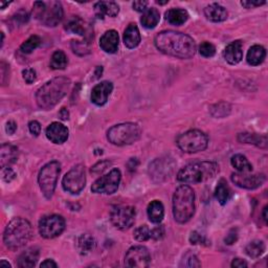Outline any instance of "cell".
<instances>
[{
    "instance_id": "obj_1",
    "label": "cell",
    "mask_w": 268,
    "mask_h": 268,
    "mask_svg": "<svg viewBox=\"0 0 268 268\" xmlns=\"http://www.w3.org/2000/svg\"><path fill=\"white\" fill-rule=\"evenodd\" d=\"M154 43L157 49L175 58L190 59L196 53V43L193 38L179 32H160L156 35Z\"/></svg>"
},
{
    "instance_id": "obj_2",
    "label": "cell",
    "mask_w": 268,
    "mask_h": 268,
    "mask_svg": "<svg viewBox=\"0 0 268 268\" xmlns=\"http://www.w3.org/2000/svg\"><path fill=\"white\" fill-rule=\"evenodd\" d=\"M70 87V80L58 77L46 82L36 93V101L43 110H50L66 95Z\"/></svg>"
},
{
    "instance_id": "obj_3",
    "label": "cell",
    "mask_w": 268,
    "mask_h": 268,
    "mask_svg": "<svg viewBox=\"0 0 268 268\" xmlns=\"http://www.w3.org/2000/svg\"><path fill=\"white\" fill-rule=\"evenodd\" d=\"M33 237L31 223L23 218H14L8 222L3 234V242L11 251H18L28 244Z\"/></svg>"
},
{
    "instance_id": "obj_4",
    "label": "cell",
    "mask_w": 268,
    "mask_h": 268,
    "mask_svg": "<svg viewBox=\"0 0 268 268\" xmlns=\"http://www.w3.org/2000/svg\"><path fill=\"white\" fill-rule=\"evenodd\" d=\"M219 172V165L214 162H195L182 168L177 174V180L185 184L207 181Z\"/></svg>"
},
{
    "instance_id": "obj_5",
    "label": "cell",
    "mask_w": 268,
    "mask_h": 268,
    "mask_svg": "<svg viewBox=\"0 0 268 268\" xmlns=\"http://www.w3.org/2000/svg\"><path fill=\"white\" fill-rule=\"evenodd\" d=\"M195 213V193L191 186L182 184L173 195V216L178 223L190 221Z\"/></svg>"
},
{
    "instance_id": "obj_6",
    "label": "cell",
    "mask_w": 268,
    "mask_h": 268,
    "mask_svg": "<svg viewBox=\"0 0 268 268\" xmlns=\"http://www.w3.org/2000/svg\"><path fill=\"white\" fill-rule=\"evenodd\" d=\"M33 14L42 24L53 28L63 18V7L60 1H36L33 6Z\"/></svg>"
},
{
    "instance_id": "obj_7",
    "label": "cell",
    "mask_w": 268,
    "mask_h": 268,
    "mask_svg": "<svg viewBox=\"0 0 268 268\" xmlns=\"http://www.w3.org/2000/svg\"><path fill=\"white\" fill-rule=\"evenodd\" d=\"M141 130L137 124L124 123L115 125L107 131V138L115 146H127L139 139Z\"/></svg>"
},
{
    "instance_id": "obj_8",
    "label": "cell",
    "mask_w": 268,
    "mask_h": 268,
    "mask_svg": "<svg viewBox=\"0 0 268 268\" xmlns=\"http://www.w3.org/2000/svg\"><path fill=\"white\" fill-rule=\"evenodd\" d=\"M176 144L185 153H197L208 148L209 137L200 130H190L178 136Z\"/></svg>"
},
{
    "instance_id": "obj_9",
    "label": "cell",
    "mask_w": 268,
    "mask_h": 268,
    "mask_svg": "<svg viewBox=\"0 0 268 268\" xmlns=\"http://www.w3.org/2000/svg\"><path fill=\"white\" fill-rule=\"evenodd\" d=\"M60 172L61 165L57 160H52L41 169L38 176V182L40 190L45 196V198L50 199L55 193Z\"/></svg>"
},
{
    "instance_id": "obj_10",
    "label": "cell",
    "mask_w": 268,
    "mask_h": 268,
    "mask_svg": "<svg viewBox=\"0 0 268 268\" xmlns=\"http://www.w3.org/2000/svg\"><path fill=\"white\" fill-rule=\"evenodd\" d=\"M86 184V173L83 165H77L66 173L62 179V186L70 194H79Z\"/></svg>"
},
{
    "instance_id": "obj_11",
    "label": "cell",
    "mask_w": 268,
    "mask_h": 268,
    "mask_svg": "<svg viewBox=\"0 0 268 268\" xmlns=\"http://www.w3.org/2000/svg\"><path fill=\"white\" fill-rule=\"evenodd\" d=\"M122 174L119 169H113L111 171L99 179L95 180L91 186V191L95 194L111 195L119 189Z\"/></svg>"
},
{
    "instance_id": "obj_12",
    "label": "cell",
    "mask_w": 268,
    "mask_h": 268,
    "mask_svg": "<svg viewBox=\"0 0 268 268\" xmlns=\"http://www.w3.org/2000/svg\"><path fill=\"white\" fill-rule=\"evenodd\" d=\"M65 229V220L59 215L44 216L39 221V233L45 239H53L60 236Z\"/></svg>"
},
{
    "instance_id": "obj_13",
    "label": "cell",
    "mask_w": 268,
    "mask_h": 268,
    "mask_svg": "<svg viewBox=\"0 0 268 268\" xmlns=\"http://www.w3.org/2000/svg\"><path fill=\"white\" fill-rule=\"evenodd\" d=\"M136 211L130 205L115 207L110 213V220L112 224L122 230L130 228L135 221Z\"/></svg>"
},
{
    "instance_id": "obj_14",
    "label": "cell",
    "mask_w": 268,
    "mask_h": 268,
    "mask_svg": "<svg viewBox=\"0 0 268 268\" xmlns=\"http://www.w3.org/2000/svg\"><path fill=\"white\" fill-rule=\"evenodd\" d=\"M175 167L172 158L163 157L157 158L149 166L150 177L155 182H162L171 176Z\"/></svg>"
},
{
    "instance_id": "obj_15",
    "label": "cell",
    "mask_w": 268,
    "mask_h": 268,
    "mask_svg": "<svg viewBox=\"0 0 268 268\" xmlns=\"http://www.w3.org/2000/svg\"><path fill=\"white\" fill-rule=\"evenodd\" d=\"M151 262V256L145 246L137 245L131 247L125 257V265L127 267L144 268L148 267Z\"/></svg>"
},
{
    "instance_id": "obj_16",
    "label": "cell",
    "mask_w": 268,
    "mask_h": 268,
    "mask_svg": "<svg viewBox=\"0 0 268 268\" xmlns=\"http://www.w3.org/2000/svg\"><path fill=\"white\" fill-rule=\"evenodd\" d=\"M249 173H234L231 175V181L236 185L242 187L246 190H255L260 187L266 180V177L264 174H251Z\"/></svg>"
},
{
    "instance_id": "obj_17",
    "label": "cell",
    "mask_w": 268,
    "mask_h": 268,
    "mask_svg": "<svg viewBox=\"0 0 268 268\" xmlns=\"http://www.w3.org/2000/svg\"><path fill=\"white\" fill-rule=\"evenodd\" d=\"M45 134H46V137L51 142H53V144L61 145L68 139L69 131H68L67 127L64 126L63 124L58 123V122H53L46 128Z\"/></svg>"
},
{
    "instance_id": "obj_18",
    "label": "cell",
    "mask_w": 268,
    "mask_h": 268,
    "mask_svg": "<svg viewBox=\"0 0 268 268\" xmlns=\"http://www.w3.org/2000/svg\"><path fill=\"white\" fill-rule=\"evenodd\" d=\"M113 90V84L109 81H103L96 84L91 90V102L96 106H103L108 101Z\"/></svg>"
},
{
    "instance_id": "obj_19",
    "label": "cell",
    "mask_w": 268,
    "mask_h": 268,
    "mask_svg": "<svg viewBox=\"0 0 268 268\" xmlns=\"http://www.w3.org/2000/svg\"><path fill=\"white\" fill-rule=\"evenodd\" d=\"M119 34L117 31H107L100 39V46L107 53H114L119 49Z\"/></svg>"
},
{
    "instance_id": "obj_20",
    "label": "cell",
    "mask_w": 268,
    "mask_h": 268,
    "mask_svg": "<svg viewBox=\"0 0 268 268\" xmlns=\"http://www.w3.org/2000/svg\"><path fill=\"white\" fill-rule=\"evenodd\" d=\"M224 58L229 64L235 65L243 58V44L237 40L229 43L224 49Z\"/></svg>"
},
{
    "instance_id": "obj_21",
    "label": "cell",
    "mask_w": 268,
    "mask_h": 268,
    "mask_svg": "<svg viewBox=\"0 0 268 268\" xmlns=\"http://www.w3.org/2000/svg\"><path fill=\"white\" fill-rule=\"evenodd\" d=\"M39 249L37 247H31L24 251L18 257V266L20 268H32L37 264L39 260Z\"/></svg>"
},
{
    "instance_id": "obj_22",
    "label": "cell",
    "mask_w": 268,
    "mask_h": 268,
    "mask_svg": "<svg viewBox=\"0 0 268 268\" xmlns=\"http://www.w3.org/2000/svg\"><path fill=\"white\" fill-rule=\"evenodd\" d=\"M18 158V149L11 144H4L0 149V165L1 169L15 164Z\"/></svg>"
},
{
    "instance_id": "obj_23",
    "label": "cell",
    "mask_w": 268,
    "mask_h": 268,
    "mask_svg": "<svg viewBox=\"0 0 268 268\" xmlns=\"http://www.w3.org/2000/svg\"><path fill=\"white\" fill-rule=\"evenodd\" d=\"M204 15L213 22H222L226 20L227 11L224 6L218 3H212L204 8Z\"/></svg>"
},
{
    "instance_id": "obj_24",
    "label": "cell",
    "mask_w": 268,
    "mask_h": 268,
    "mask_svg": "<svg viewBox=\"0 0 268 268\" xmlns=\"http://www.w3.org/2000/svg\"><path fill=\"white\" fill-rule=\"evenodd\" d=\"M76 246L80 254H81L82 256H87L94 251L96 242H95V239L92 236L88 234H82L77 238Z\"/></svg>"
},
{
    "instance_id": "obj_25",
    "label": "cell",
    "mask_w": 268,
    "mask_h": 268,
    "mask_svg": "<svg viewBox=\"0 0 268 268\" xmlns=\"http://www.w3.org/2000/svg\"><path fill=\"white\" fill-rule=\"evenodd\" d=\"M94 12L99 18H104V16L115 17L120 12V7L113 1H99L94 4Z\"/></svg>"
},
{
    "instance_id": "obj_26",
    "label": "cell",
    "mask_w": 268,
    "mask_h": 268,
    "mask_svg": "<svg viewBox=\"0 0 268 268\" xmlns=\"http://www.w3.org/2000/svg\"><path fill=\"white\" fill-rule=\"evenodd\" d=\"M139 30L135 23H130L124 33V43L128 48H135L140 43Z\"/></svg>"
},
{
    "instance_id": "obj_27",
    "label": "cell",
    "mask_w": 268,
    "mask_h": 268,
    "mask_svg": "<svg viewBox=\"0 0 268 268\" xmlns=\"http://www.w3.org/2000/svg\"><path fill=\"white\" fill-rule=\"evenodd\" d=\"M147 214L149 220L152 223H155V224H158L163 221L164 216H165V208L163 203L158 201V200H154L152 201L147 209Z\"/></svg>"
},
{
    "instance_id": "obj_28",
    "label": "cell",
    "mask_w": 268,
    "mask_h": 268,
    "mask_svg": "<svg viewBox=\"0 0 268 268\" xmlns=\"http://www.w3.org/2000/svg\"><path fill=\"white\" fill-rule=\"evenodd\" d=\"M166 19L170 24L179 26L187 21L189 14L183 8H171L166 13Z\"/></svg>"
},
{
    "instance_id": "obj_29",
    "label": "cell",
    "mask_w": 268,
    "mask_h": 268,
    "mask_svg": "<svg viewBox=\"0 0 268 268\" xmlns=\"http://www.w3.org/2000/svg\"><path fill=\"white\" fill-rule=\"evenodd\" d=\"M266 57V50L263 46L261 45H254L251 48H249L247 52V63L249 65L257 66L263 63V61Z\"/></svg>"
},
{
    "instance_id": "obj_30",
    "label": "cell",
    "mask_w": 268,
    "mask_h": 268,
    "mask_svg": "<svg viewBox=\"0 0 268 268\" xmlns=\"http://www.w3.org/2000/svg\"><path fill=\"white\" fill-rule=\"evenodd\" d=\"M160 20V14L157 8L151 7L148 8L146 12L142 14V17L140 18V22L142 26L146 29H154L158 24Z\"/></svg>"
},
{
    "instance_id": "obj_31",
    "label": "cell",
    "mask_w": 268,
    "mask_h": 268,
    "mask_svg": "<svg viewBox=\"0 0 268 268\" xmlns=\"http://www.w3.org/2000/svg\"><path fill=\"white\" fill-rule=\"evenodd\" d=\"M238 140L241 142H246V144H253L261 148H265L267 146L266 135H259V134L255 133H240Z\"/></svg>"
},
{
    "instance_id": "obj_32",
    "label": "cell",
    "mask_w": 268,
    "mask_h": 268,
    "mask_svg": "<svg viewBox=\"0 0 268 268\" xmlns=\"http://www.w3.org/2000/svg\"><path fill=\"white\" fill-rule=\"evenodd\" d=\"M65 29H66V31H68L70 33L83 36V37L86 35V32H87L85 22L78 16H74V17L70 18V19L66 22Z\"/></svg>"
},
{
    "instance_id": "obj_33",
    "label": "cell",
    "mask_w": 268,
    "mask_h": 268,
    "mask_svg": "<svg viewBox=\"0 0 268 268\" xmlns=\"http://www.w3.org/2000/svg\"><path fill=\"white\" fill-rule=\"evenodd\" d=\"M230 164L240 173H249L253 171V166L242 154H236L230 159Z\"/></svg>"
},
{
    "instance_id": "obj_34",
    "label": "cell",
    "mask_w": 268,
    "mask_h": 268,
    "mask_svg": "<svg viewBox=\"0 0 268 268\" xmlns=\"http://www.w3.org/2000/svg\"><path fill=\"white\" fill-rule=\"evenodd\" d=\"M215 197L221 205L226 204V202L228 201L230 197V189L224 179L219 180L215 190Z\"/></svg>"
},
{
    "instance_id": "obj_35",
    "label": "cell",
    "mask_w": 268,
    "mask_h": 268,
    "mask_svg": "<svg viewBox=\"0 0 268 268\" xmlns=\"http://www.w3.org/2000/svg\"><path fill=\"white\" fill-rule=\"evenodd\" d=\"M245 252L247 256L251 258H259L265 252V244L263 241L260 240L252 241V242L248 243V245L245 247Z\"/></svg>"
},
{
    "instance_id": "obj_36",
    "label": "cell",
    "mask_w": 268,
    "mask_h": 268,
    "mask_svg": "<svg viewBox=\"0 0 268 268\" xmlns=\"http://www.w3.org/2000/svg\"><path fill=\"white\" fill-rule=\"evenodd\" d=\"M67 57L64 51L57 50L52 53L50 59V67L52 69H64L67 66Z\"/></svg>"
},
{
    "instance_id": "obj_37",
    "label": "cell",
    "mask_w": 268,
    "mask_h": 268,
    "mask_svg": "<svg viewBox=\"0 0 268 268\" xmlns=\"http://www.w3.org/2000/svg\"><path fill=\"white\" fill-rule=\"evenodd\" d=\"M230 109H231V107L228 103L220 102L211 107V113L214 118L222 119V118L227 117V115L230 113Z\"/></svg>"
},
{
    "instance_id": "obj_38",
    "label": "cell",
    "mask_w": 268,
    "mask_h": 268,
    "mask_svg": "<svg viewBox=\"0 0 268 268\" xmlns=\"http://www.w3.org/2000/svg\"><path fill=\"white\" fill-rule=\"evenodd\" d=\"M41 44V39L39 36H31V37L23 42L20 46V50L23 53H31L33 50H35Z\"/></svg>"
},
{
    "instance_id": "obj_39",
    "label": "cell",
    "mask_w": 268,
    "mask_h": 268,
    "mask_svg": "<svg viewBox=\"0 0 268 268\" xmlns=\"http://www.w3.org/2000/svg\"><path fill=\"white\" fill-rule=\"evenodd\" d=\"M71 48L78 56H85L90 52V45L87 41H71Z\"/></svg>"
},
{
    "instance_id": "obj_40",
    "label": "cell",
    "mask_w": 268,
    "mask_h": 268,
    "mask_svg": "<svg viewBox=\"0 0 268 268\" xmlns=\"http://www.w3.org/2000/svg\"><path fill=\"white\" fill-rule=\"evenodd\" d=\"M134 239L139 241V242H144L151 238V230L147 225H140L135 230H134Z\"/></svg>"
},
{
    "instance_id": "obj_41",
    "label": "cell",
    "mask_w": 268,
    "mask_h": 268,
    "mask_svg": "<svg viewBox=\"0 0 268 268\" xmlns=\"http://www.w3.org/2000/svg\"><path fill=\"white\" fill-rule=\"evenodd\" d=\"M200 55L204 58H212L216 52V47L210 42H202L199 46Z\"/></svg>"
},
{
    "instance_id": "obj_42",
    "label": "cell",
    "mask_w": 268,
    "mask_h": 268,
    "mask_svg": "<svg viewBox=\"0 0 268 268\" xmlns=\"http://www.w3.org/2000/svg\"><path fill=\"white\" fill-rule=\"evenodd\" d=\"M181 266H184V267H200L201 263L199 262L197 257H196L195 255L190 254V255H186L184 257Z\"/></svg>"
},
{
    "instance_id": "obj_43",
    "label": "cell",
    "mask_w": 268,
    "mask_h": 268,
    "mask_svg": "<svg viewBox=\"0 0 268 268\" xmlns=\"http://www.w3.org/2000/svg\"><path fill=\"white\" fill-rule=\"evenodd\" d=\"M22 77L24 81L28 84H32L36 81V78H37V74H36V70L33 68H26L22 71Z\"/></svg>"
},
{
    "instance_id": "obj_44",
    "label": "cell",
    "mask_w": 268,
    "mask_h": 268,
    "mask_svg": "<svg viewBox=\"0 0 268 268\" xmlns=\"http://www.w3.org/2000/svg\"><path fill=\"white\" fill-rule=\"evenodd\" d=\"M110 165H111V163L109 162V160H102V162L97 163L96 165H94L91 168V172L93 174L99 175V174L103 173L105 171V170H107V168H108Z\"/></svg>"
},
{
    "instance_id": "obj_45",
    "label": "cell",
    "mask_w": 268,
    "mask_h": 268,
    "mask_svg": "<svg viewBox=\"0 0 268 268\" xmlns=\"http://www.w3.org/2000/svg\"><path fill=\"white\" fill-rule=\"evenodd\" d=\"M190 243L191 244H205L207 243V239H205L204 236L200 235L198 231H192L191 235H190Z\"/></svg>"
},
{
    "instance_id": "obj_46",
    "label": "cell",
    "mask_w": 268,
    "mask_h": 268,
    "mask_svg": "<svg viewBox=\"0 0 268 268\" xmlns=\"http://www.w3.org/2000/svg\"><path fill=\"white\" fill-rule=\"evenodd\" d=\"M1 175L3 180L6 182H11L14 178L16 177V173L13 171V170L10 167H6L1 169Z\"/></svg>"
},
{
    "instance_id": "obj_47",
    "label": "cell",
    "mask_w": 268,
    "mask_h": 268,
    "mask_svg": "<svg viewBox=\"0 0 268 268\" xmlns=\"http://www.w3.org/2000/svg\"><path fill=\"white\" fill-rule=\"evenodd\" d=\"M165 236V228L163 225H159L151 229V238L154 240H160Z\"/></svg>"
},
{
    "instance_id": "obj_48",
    "label": "cell",
    "mask_w": 268,
    "mask_h": 268,
    "mask_svg": "<svg viewBox=\"0 0 268 268\" xmlns=\"http://www.w3.org/2000/svg\"><path fill=\"white\" fill-rule=\"evenodd\" d=\"M29 129L30 132L35 136H38L41 133V125L37 121H32L29 123Z\"/></svg>"
},
{
    "instance_id": "obj_49",
    "label": "cell",
    "mask_w": 268,
    "mask_h": 268,
    "mask_svg": "<svg viewBox=\"0 0 268 268\" xmlns=\"http://www.w3.org/2000/svg\"><path fill=\"white\" fill-rule=\"evenodd\" d=\"M237 240H238V231H237V229L233 228V229L229 230L228 235L225 237L224 242H225V244L231 245V244H234L235 242H237Z\"/></svg>"
},
{
    "instance_id": "obj_50",
    "label": "cell",
    "mask_w": 268,
    "mask_h": 268,
    "mask_svg": "<svg viewBox=\"0 0 268 268\" xmlns=\"http://www.w3.org/2000/svg\"><path fill=\"white\" fill-rule=\"evenodd\" d=\"M132 5L136 12H146L148 10V1H141V0H139V1H134Z\"/></svg>"
},
{
    "instance_id": "obj_51",
    "label": "cell",
    "mask_w": 268,
    "mask_h": 268,
    "mask_svg": "<svg viewBox=\"0 0 268 268\" xmlns=\"http://www.w3.org/2000/svg\"><path fill=\"white\" fill-rule=\"evenodd\" d=\"M29 14L26 11H20V12H18L16 14V16L14 17V19L17 21V20H21V23H24V22H28L29 21Z\"/></svg>"
},
{
    "instance_id": "obj_52",
    "label": "cell",
    "mask_w": 268,
    "mask_h": 268,
    "mask_svg": "<svg viewBox=\"0 0 268 268\" xmlns=\"http://www.w3.org/2000/svg\"><path fill=\"white\" fill-rule=\"evenodd\" d=\"M265 4V1H251V0H246V1H241V5L246 8H252L256 6H260Z\"/></svg>"
},
{
    "instance_id": "obj_53",
    "label": "cell",
    "mask_w": 268,
    "mask_h": 268,
    "mask_svg": "<svg viewBox=\"0 0 268 268\" xmlns=\"http://www.w3.org/2000/svg\"><path fill=\"white\" fill-rule=\"evenodd\" d=\"M16 130H17V124L14 121H8L6 123V126H5L6 133L12 135V134H14L16 132Z\"/></svg>"
},
{
    "instance_id": "obj_54",
    "label": "cell",
    "mask_w": 268,
    "mask_h": 268,
    "mask_svg": "<svg viewBox=\"0 0 268 268\" xmlns=\"http://www.w3.org/2000/svg\"><path fill=\"white\" fill-rule=\"evenodd\" d=\"M231 267H235V268H244V267H247V263L242 260V259H234V261L231 262Z\"/></svg>"
},
{
    "instance_id": "obj_55",
    "label": "cell",
    "mask_w": 268,
    "mask_h": 268,
    "mask_svg": "<svg viewBox=\"0 0 268 268\" xmlns=\"http://www.w3.org/2000/svg\"><path fill=\"white\" fill-rule=\"evenodd\" d=\"M40 266L44 267V268H57L58 267L57 263L53 260H51V259H47V260L42 262Z\"/></svg>"
},
{
    "instance_id": "obj_56",
    "label": "cell",
    "mask_w": 268,
    "mask_h": 268,
    "mask_svg": "<svg viewBox=\"0 0 268 268\" xmlns=\"http://www.w3.org/2000/svg\"><path fill=\"white\" fill-rule=\"evenodd\" d=\"M59 117L61 120H63V121H67L69 119V112L66 108H62L59 112Z\"/></svg>"
},
{
    "instance_id": "obj_57",
    "label": "cell",
    "mask_w": 268,
    "mask_h": 268,
    "mask_svg": "<svg viewBox=\"0 0 268 268\" xmlns=\"http://www.w3.org/2000/svg\"><path fill=\"white\" fill-rule=\"evenodd\" d=\"M137 166H138V160H137V158H131V159L129 160L128 167H129V170H131V171H133V170H135Z\"/></svg>"
},
{
    "instance_id": "obj_58",
    "label": "cell",
    "mask_w": 268,
    "mask_h": 268,
    "mask_svg": "<svg viewBox=\"0 0 268 268\" xmlns=\"http://www.w3.org/2000/svg\"><path fill=\"white\" fill-rule=\"evenodd\" d=\"M3 266H6V267H11V264H10V263H8V262H6V261H4V260H2L1 262H0V267H3Z\"/></svg>"
},
{
    "instance_id": "obj_59",
    "label": "cell",
    "mask_w": 268,
    "mask_h": 268,
    "mask_svg": "<svg viewBox=\"0 0 268 268\" xmlns=\"http://www.w3.org/2000/svg\"><path fill=\"white\" fill-rule=\"evenodd\" d=\"M263 219L265 222H267V207L263 209Z\"/></svg>"
},
{
    "instance_id": "obj_60",
    "label": "cell",
    "mask_w": 268,
    "mask_h": 268,
    "mask_svg": "<svg viewBox=\"0 0 268 268\" xmlns=\"http://www.w3.org/2000/svg\"><path fill=\"white\" fill-rule=\"evenodd\" d=\"M0 4H1V8L3 10V8H4L6 5L10 4V3H8V2H0Z\"/></svg>"
},
{
    "instance_id": "obj_61",
    "label": "cell",
    "mask_w": 268,
    "mask_h": 268,
    "mask_svg": "<svg viewBox=\"0 0 268 268\" xmlns=\"http://www.w3.org/2000/svg\"><path fill=\"white\" fill-rule=\"evenodd\" d=\"M157 3L158 4H166V3H168V0L167 1H157Z\"/></svg>"
}]
</instances>
